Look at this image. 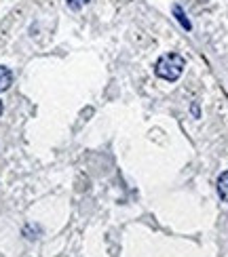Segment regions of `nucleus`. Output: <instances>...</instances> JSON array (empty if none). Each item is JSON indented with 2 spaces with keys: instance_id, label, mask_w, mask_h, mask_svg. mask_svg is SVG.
I'll return each mask as SVG.
<instances>
[{
  "instance_id": "nucleus-4",
  "label": "nucleus",
  "mask_w": 228,
  "mask_h": 257,
  "mask_svg": "<svg viewBox=\"0 0 228 257\" xmlns=\"http://www.w3.org/2000/svg\"><path fill=\"white\" fill-rule=\"evenodd\" d=\"M173 13H176V17H178V21L182 24L184 30H190V21L186 19V15H184V11L180 7H173Z\"/></svg>"
},
{
  "instance_id": "nucleus-1",
  "label": "nucleus",
  "mask_w": 228,
  "mask_h": 257,
  "mask_svg": "<svg viewBox=\"0 0 228 257\" xmlns=\"http://www.w3.org/2000/svg\"><path fill=\"white\" fill-rule=\"evenodd\" d=\"M184 68H186V59L178 53H165L157 59V66H155V74L163 80H169V82H176Z\"/></svg>"
},
{
  "instance_id": "nucleus-3",
  "label": "nucleus",
  "mask_w": 228,
  "mask_h": 257,
  "mask_svg": "<svg viewBox=\"0 0 228 257\" xmlns=\"http://www.w3.org/2000/svg\"><path fill=\"white\" fill-rule=\"evenodd\" d=\"M218 194L224 202H228V171H224L218 177Z\"/></svg>"
},
{
  "instance_id": "nucleus-6",
  "label": "nucleus",
  "mask_w": 228,
  "mask_h": 257,
  "mask_svg": "<svg viewBox=\"0 0 228 257\" xmlns=\"http://www.w3.org/2000/svg\"><path fill=\"white\" fill-rule=\"evenodd\" d=\"M0 114H3V101H0Z\"/></svg>"
},
{
  "instance_id": "nucleus-2",
  "label": "nucleus",
  "mask_w": 228,
  "mask_h": 257,
  "mask_svg": "<svg viewBox=\"0 0 228 257\" xmlns=\"http://www.w3.org/2000/svg\"><path fill=\"white\" fill-rule=\"evenodd\" d=\"M11 84H13V74H11V70L9 68H5V66H0V93L3 91H7Z\"/></svg>"
},
{
  "instance_id": "nucleus-5",
  "label": "nucleus",
  "mask_w": 228,
  "mask_h": 257,
  "mask_svg": "<svg viewBox=\"0 0 228 257\" xmlns=\"http://www.w3.org/2000/svg\"><path fill=\"white\" fill-rule=\"evenodd\" d=\"M66 3H68V7L72 11H79V9H83L87 3H89V0H66Z\"/></svg>"
}]
</instances>
